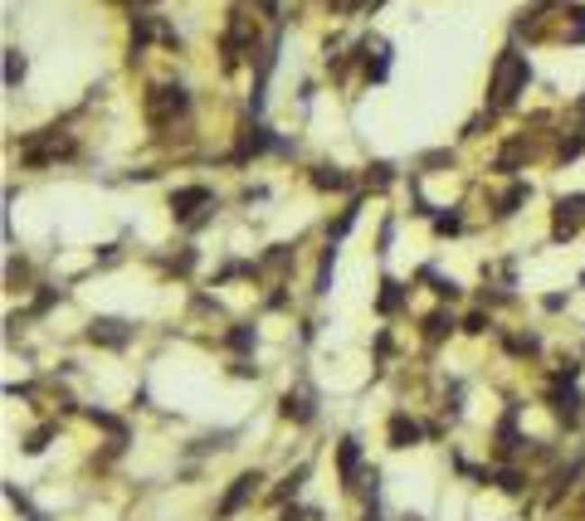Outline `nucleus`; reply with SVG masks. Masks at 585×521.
Listing matches in <instances>:
<instances>
[{"label": "nucleus", "instance_id": "1", "mask_svg": "<svg viewBox=\"0 0 585 521\" xmlns=\"http://www.w3.org/2000/svg\"><path fill=\"white\" fill-rule=\"evenodd\" d=\"M527 78H532L527 59H522L517 50H507L503 59H498V69H493V88H488V107H507V103L517 98L522 88H527Z\"/></svg>", "mask_w": 585, "mask_h": 521}, {"label": "nucleus", "instance_id": "2", "mask_svg": "<svg viewBox=\"0 0 585 521\" xmlns=\"http://www.w3.org/2000/svg\"><path fill=\"white\" fill-rule=\"evenodd\" d=\"M190 107V98H186V88H161V98H151L147 103V113H151V123H171V117H181Z\"/></svg>", "mask_w": 585, "mask_h": 521}, {"label": "nucleus", "instance_id": "3", "mask_svg": "<svg viewBox=\"0 0 585 521\" xmlns=\"http://www.w3.org/2000/svg\"><path fill=\"white\" fill-rule=\"evenodd\" d=\"M337 472H342V488H356V482L366 478V472H361V443H356V439L337 443Z\"/></svg>", "mask_w": 585, "mask_h": 521}, {"label": "nucleus", "instance_id": "4", "mask_svg": "<svg viewBox=\"0 0 585 521\" xmlns=\"http://www.w3.org/2000/svg\"><path fill=\"white\" fill-rule=\"evenodd\" d=\"M200 205H210V190H206V186H181V190H171V215H176V220H190Z\"/></svg>", "mask_w": 585, "mask_h": 521}, {"label": "nucleus", "instance_id": "5", "mask_svg": "<svg viewBox=\"0 0 585 521\" xmlns=\"http://www.w3.org/2000/svg\"><path fill=\"white\" fill-rule=\"evenodd\" d=\"M259 482H264V478H259V472H244V478H234L230 497H224V502H220V516H234V512H240V507L249 502V497L259 492Z\"/></svg>", "mask_w": 585, "mask_h": 521}, {"label": "nucleus", "instance_id": "6", "mask_svg": "<svg viewBox=\"0 0 585 521\" xmlns=\"http://www.w3.org/2000/svg\"><path fill=\"white\" fill-rule=\"evenodd\" d=\"M93 342H107V346H123L127 342V336H133V326H127V322H113V317H103V322H93Z\"/></svg>", "mask_w": 585, "mask_h": 521}, {"label": "nucleus", "instance_id": "7", "mask_svg": "<svg viewBox=\"0 0 585 521\" xmlns=\"http://www.w3.org/2000/svg\"><path fill=\"white\" fill-rule=\"evenodd\" d=\"M390 443H396V448L420 443V424H415L410 415H396V419H390Z\"/></svg>", "mask_w": 585, "mask_h": 521}, {"label": "nucleus", "instance_id": "8", "mask_svg": "<svg viewBox=\"0 0 585 521\" xmlns=\"http://www.w3.org/2000/svg\"><path fill=\"white\" fill-rule=\"evenodd\" d=\"M283 419H297V424H307V419H313V399H307L303 390H288V395H283Z\"/></svg>", "mask_w": 585, "mask_h": 521}, {"label": "nucleus", "instance_id": "9", "mask_svg": "<svg viewBox=\"0 0 585 521\" xmlns=\"http://www.w3.org/2000/svg\"><path fill=\"white\" fill-rule=\"evenodd\" d=\"M317 186L322 190H346V186H352V176H346V171H337V166H317Z\"/></svg>", "mask_w": 585, "mask_h": 521}, {"label": "nucleus", "instance_id": "10", "mask_svg": "<svg viewBox=\"0 0 585 521\" xmlns=\"http://www.w3.org/2000/svg\"><path fill=\"white\" fill-rule=\"evenodd\" d=\"M527 196H532V186H512V190H507V196H503V200H498V215H503V220H507V215H517V205H522V200H527Z\"/></svg>", "mask_w": 585, "mask_h": 521}, {"label": "nucleus", "instance_id": "11", "mask_svg": "<svg viewBox=\"0 0 585 521\" xmlns=\"http://www.w3.org/2000/svg\"><path fill=\"white\" fill-rule=\"evenodd\" d=\"M20 78H25V59H20V50H10V54H5V83L15 88Z\"/></svg>", "mask_w": 585, "mask_h": 521}, {"label": "nucleus", "instance_id": "12", "mask_svg": "<svg viewBox=\"0 0 585 521\" xmlns=\"http://www.w3.org/2000/svg\"><path fill=\"white\" fill-rule=\"evenodd\" d=\"M444 332H453V317H444V312H434V317L425 322V336H429V342H439Z\"/></svg>", "mask_w": 585, "mask_h": 521}, {"label": "nucleus", "instance_id": "13", "mask_svg": "<svg viewBox=\"0 0 585 521\" xmlns=\"http://www.w3.org/2000/svg\"><path fill=\"white\" fill-rule=\"evenodd\" d=\"M400 302H405V288H400V283H386V293H380L376 307H380V312H396Z\"/></svg>", "mask_w": 585, "mask_h": 521}, {"label": "nucleus", "instance_id": "14", "mask_svg": "<svg viewBox=\"0 0 585 521\" xmlns=\"http://www.w3.org/2000/svg\"><path fill=\"white\" fill-rule=\"evenodd\" d=\"M522 482H527V478H522L517 468H503V472H498V488H503V492H522Z\"/></svg>", "mask_w": 585, "mask_h": 521}, {"label": "nucleus", "instance_id": "15", "mask_svg": "<svg viewBox=\"0 0 585 521\" xmlns=\"http://www.w3.org/2000/svg\"><path fill=\"white\" fill-rule=\"evenodd\" d=\"M230 346H254V332H249V326H240V332H230Z\"/></svg>", "mask_w": 585, "mask_h": 521}, {"label": "nucleus", "instance_id": "16", "mask_svg": "<svg viewBox=\"0 0 585 521\" xmlns=\"http://www.w3.org/2000/svg\"><path fill=\"white\" fill-rule=\"evenodd\" d=\"M434 229H439V234H453V229H459V215H439Z\"/></svg>", "mask_w": 585, "mask_h": 521}, {"label": "nucleus", "instance_id": "17", "mask_svg": "<svg viewBox=\"0 0 585 521\" xmlns=\"http://www.w3.org/2000/svg\"><path fill=\"white\" fill-rule=\"evenodd\" d=\"M463 332H473V336H479V332H488V317H483V312H473V317L463 322Z\"/></svg>", "mask_w": 585, "mask_h": 521}, {"label": "nucleus", "instance_id": "18", "mask_svg": "<svg viewBox=\"0 0 585 521\" xmlns=\"http://www.w3.org/2000/svg\"><path fill=\"white\" fill-rule=\"evenodd\" d=\"M283 521H303V512H297V507H288V512H283Z\"/></svg>", "mask_w": 585, "mask_h": 521}, {"label": "nucleus", "instance_id": "19", "mask_svg": "<svg viewBox=\"0 0 585 521\" xmlns=\"http://www.w3.org/2000/svg\"><path fill=\"white\" fill-rule=\"evenodd\" d=\"M361 521H380V516H376V512H366V516H361Z\"/></svg>", "mask_w": 585, "mask_h": 521}]
</instances>
